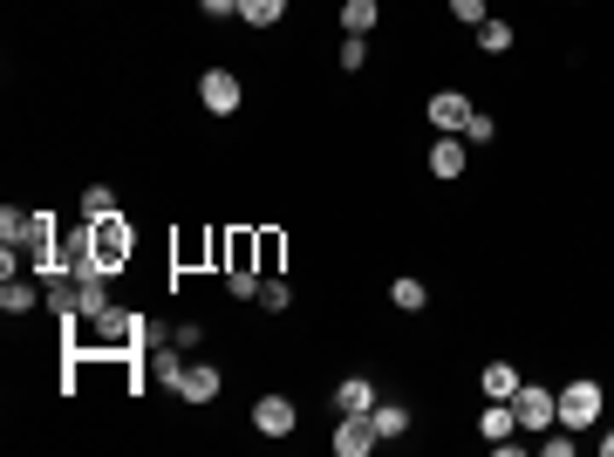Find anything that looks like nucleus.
I'll use <instances>...</instances> for the list:
<instances>
[{
	"instance_id": "nucleus-1",
	"label": "nucleus",
	"mask_w": 614,
	"mask_h": 457,
	"mask_svg": "<svg viewBox=\"0 0 614 457\" xmlns=\"http://www.w3.org/2000/svg\"><path fill=\"white\" fill-rule=\"evenodd\" d=\"M89 239H96V267L103 273H123L130 267V253H137V226L110 212V219H89Z\"/></svg>"
},
{
	"instance_id": "nucleus-2",
	"label": "nucleus",
	"mask_w": 614,
	"mask_h": 457,
	"mask_svg": "<svg viewBox=\"0 0 614 457\" xmlns=\"http://www.w3.org/2000/svg\"><path fill=\"white\" fill-rule=\"evenodd\" d=\"M601 410H608L601 382H567V389H560V423H567V430H594Z\"/></svg>"
},
{
	"instance_id": "nucleus-3",
	"label": "nucleus",
	"mask_w": 614,
	"mask_h": 457,
	"mask_svg": "<svg viewBox=\"0 0 614 457\" xmlns=\"http://www.w3.org/2000/svg\"><path fill=\"white\" fill-rule=\"evenodd\" d=\"M512 417H519V430H553V423H560V396H553V389H539V382H519Z\"/></svg>"
},
{
	"instance_id": "nucleus-4",
	"label": "nucleus",
	"mask_w": 614,
	"mask_h": 457,
	"mask_svg": "<svg viewBox=\"0 0 614 457\" xmlns=\"http://www.w3.org/2000/svg\"><path fill=\"white\" fill-rule=\"evenodd\" d=\"M239 96H246V89H239V76H232V69H205V82H198V103H205L212 116H232V110H239Z\"/></svg>"
},
{
	"instance_id": "nucleus-5",
	"label": "nucleus",
	"mask_w": 614,
	"mask_h": 457,
	"mask_svg": "<svg viewBox=\"0 0 614 457\" xmlns=\"http://www.w3.org/2000/svg\"><path fill=\"white\" fill-rule=\"evenodd\" d=\"M423 110H430V123H437L444 137H458L464 123H471V96H458V89H437V96H430Z\"/></svg>"
},
{
	"instance_id": "nucleus-6",
	"label": "nucleus",
	"mask_w": 614,
	"mask_h": 457,
	"mask_svg": "<svg viewBox=\"0 0 614 457\" xmlns=\"http://www.w3.org/2000/svg\"><path fill=\"white\" fill-rule=\"evenodd\" d=\"M294 423H301V410H294L287 396H260V403H253V430H260V437H287Z\"/></svg>"
},
{
	"instance_id": "nucleus-7",
	"label": "nucleus",
	"mask_w": 614,
	"mask_h": 457,
	"mask_svg": "<svg viewBox=\"0 0 614 457\" xmlns=\"http://www.w3.org/2000/svg\"><path fill=\"white\" fill-rule=\"evenodd\" d=\"M376 451V423L369 417H342L335 423V457H369Z\"/></svg>"
},
{
	"instance_id": "nucleus-8",
	"label": "nucleus",
	"mask_w": 614,
	"mask_h": 457,
	"mask_svg": "<svg viewBox=\"0 0 614 457\" xmlns=\"http://www.w3.org/2000/svg\"><path fill=\"white\" fill-rule=\"evenodd\" d=\"M76 314H82V321L110 314V273H82V280H76Z\"/></svg>"
},
{
	"instance_id": "nucleus-9",
	"label": "nucleus",
	"mask_w": 614,
	"mask_h": 457,
	"mask_svg": "<svg viewBox=\"0 0 614 457\" xmlns=\"http://www.w3.org/2000/svg\"><path fill=\"white\" fill-rule=\"evenodd\" d=\"M335 410H342V417H369V410H376V382L348 376L342 389H335Z\"/></svg>"
},
{
	"instance_id": "nucleus-10",
	"label": "nucleus",
	"mask_w": 614,
	"mask_h": 457,
	"mask_svg": "<svg viewBox=\"0 0 614 457\" xmlns=\"http://www.w3.org/2000/svg\"><path fill=\"white\" fill-rule=\"evenodd\" d=\"M178 396H185V403H212V396H219V369H212V362H192L185 382H178Z\"/></svg>"
},
{
	"instance_id": "nucleus-11",
	"label": "nucleus",
	"mask_w": 614,
	"mask_h": 457,
	"mask_svg": "<svg viewBox=\"0 0 614 457\" xmlns=\"http://www.w3.org/2000/svg\"><path fill=\"white\" fill-rule=\"evenodd\" d=\"M512 430H519L512 403H492V410H485V423H478V437H485V444H499V451H512Z\"/></svg>"
},
{
	"instance_id": "nucleus-12",
	"label": "nucleus",
	"mask_w": 614,
	"mask_h": 457,
	"mask_svg": "<svg viewBox=\"0 0 614 457\" xmlns=\"http://www.w3.org/2000/svg\"><path fill=\"white\" fill-rule=\"evenodd\" d=\"M485 396H492V403H512V396H519V369H512V362H485Z\"/></svg>"
},
{
	"instance_id": "nucleus-13",
	"label": "nucleus",
	"mask_w": 614,
	"mask_h": 457,
	"mask_svg": "<svg viewBox=\"0 0 614 457\" xmlns=\"http://www.w3.org/2000/svg\"><path fill=\"white\" fill-rule=\"evenodd\" d=\"M389 301L403 307V314H417V307H423V301H430V287H423L417 273H396V280H389Z\"/></svg>"
},
{
	"instance_id": "nucleus-14",
	"label": "nucleus",
	"mask_w": 614,
	"mask_h": 457,
	"mask_svg": "<svg viewBox=\"0 0 614 457\" xmlns=\"http://www.w3.org/2000/svg\"><path fill=\"white\" fill-rule=\"evenodd\" d=\"M430 171H437V178H458V171H464V137H437V151H430Z\"/></svg>"
},
{
	"instance_id": "nucleus-15",
	"label": "nucleus",
	"mask_w": 614,
	"mask_h": 457,
	"mask_svg": "<svg viewBox=\"0 0 614 457\" xmlns=\"http://www.w3.org/2000/svg\"><path fill=\"white\" fill-rule=\"evenodd\" d=\"M369 423H376V437H403V430H410V410H403V403H376Z\"/></svg>"
},
{
	"instance_id": "nucleus-16",
	"label": "nucleus",
	"mask_w": 614,
	"mask_h": 457,
	"mask_svg": "<svg viewBox=\"0 0 614 457\" xmlns=\"http://www.w3.org/2000/svg\"><path fill=\"white\" fill-rule=\"evenodd\" d=\"M280 14H287V0H239V21H246V28H273Z\"/></svg>"
},
{
	"instance_id": "nucleus-17",
	"label": "nucleus",
	"mask_w": 614,
	"mask_h": 457,
	"mask_svg": "<svg viewBox=\"0 0 614 457\" xmlns=\"http://www.w3.org/2000/svg\"><path fill=\"white\" fill-rule=\"evenodd\" d=\"M35 301H41L35 280H7V287H0V307H7V314H28Z\"/></svg>"
},
{
	"instance_id": "nucleus-18",
	"label": "nucleus",
	"mask_w": 614,
	"mask_h": 457,
	"mask_svg": "<svg viewBox=\"0 0 614 457\" xmlns=\"http://www.w3.org/2000/svg\"><path fill=\"white\" fill-rule=\"evenodd\" d=\"M342 28L348 35H369L376 28V0H342Z\"/></svg>"
},
{
	"instance_id": "nucleus-19",
	"label": "nucleus",
	"mask_w": 614,
	"mask_h": 457,
	"mask_svg": "<svg viewBox=\"0 0 614 457\" xmlns=\"http://www.w3.org/2000/svg\"><path fill=\"white\" fill-rule=\"evenodd\" d=\"M253 246H260V273H280V253H287V239H280V232H253Z\"/></svg>"
},
{
	"instance_id": "nucleus-20",
	"label": "nucleus",
	"mask_w": 614,
	"mask_h": 457,
	"mask_svg": "<svg viewBox=\"0 0 614 457\" xmlns=\"http://www.w3.org/2000/svg\"><path fill=\"white\" fill-rule=\"evenodd\" d=\"M110 212H116V191L110 185H89V191H82V219H110Z\"/></svg>"
},
{
	"instance_id": "nucleus-21",
	"label": "nucleus",
	"mask_w": 614,
	"mask_h": 457,
	"mask_svg": "<svg viewBox=\"0 0 614 457\" xmlns=\"http://www.w3.org/2000/svg\"><path fill=\"white\" fill-rule=\"evenodd\" d=\"M478 48H485V55H505V48H512V28H505V21H478Z\"/></svg>"
},
{
	"instance_id": "nucleus-22",
	"label": "nucleus",
	"mask_w": 614,
	"mask_h": 457,
	"mask_svg": "<svg viewBox=\"0 0 614 457\" xmlns=\"http://www.w3.org/2000/svg\"><path fill=\"white\" fill-rule=\"evenodd\" d=\"M287 301H294L287 280H260V307H267V314H287Z\"/></svg>"
},
{
	"instance_id": "nucleus-23",
	"label": "nucleus",
	"mask_w": 614,
	"mask_h": 457,
	"mask_svg": "<svg viewBox=\"0 0 614 457\" xmlns=\"http://www.w3.org/2000/svg\"><path fill=\"white\" fill-rule=\"evenodd\" d=\"M458 137H464V144H485V137H492V116H485V110H471V123H464Z\"/></svg>"
},
{
	"instance_id": "nucleus-24",
	"label": "nucleus",
	"mask_w": 614,
	"mask_h": 457,
	"mask_svg": "<svg viewBox=\"0 0 614 457\" xmlns=\"http://www.w3.org/2000/svg\"><path fill=\"white\" fill-rule=\"evenodd\" d=\"M362 62H369V41L348 35V41H342V69H362Z\"/></svg>"
},
{
	"instance_id": "nucleus-25",
	"label": "nucleus",
	"mask_w": 614,
	"mask_h": 457,
	"mask_svg": "<svg viewBox=\"0 0 614 457\" xmlns=\"http://www.w3.org/2000/svg\"><path fill=\"white\" fill-rule=\"evenodd\" d=\"M451 21H471V28H478V21H485V0H451Z\"/></svg>"
},
{
	"instance_id": "nucleus-26",
	"label": "nucleus",
	"mask_w": 614,
	"mask_h": 457,
	"mask_svg": "<svg viewBox=\"0 0 614 457\" xmlns=\"http://www.w3.org/2000/svg\"><path fill=\"white\" fill-rule=\"evenodd\" d=\"M205 14H239V0H198Z\"/></svg>"
},
{
	"instance_id": "nucleus-27",
	"label": "nucleus",
	"mask_w": 614,
	"mask_h": 457,
	"mask_svg": "<svg viewBox=\"0 0 614 457\" xmlns=\"http://www.w3.org/2000/svg\"><path fill=\"white\" fill-rule=\"evenodd\" d=\"M601 457H614V430H608V437H601Z\"/></svg>"
}]
</instances>
